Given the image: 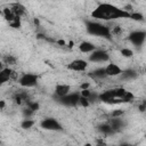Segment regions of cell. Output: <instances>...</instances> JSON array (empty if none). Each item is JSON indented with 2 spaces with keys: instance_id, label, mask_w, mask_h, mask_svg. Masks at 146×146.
Here are the masks:
<instances>
[{
  "instance_id": "6da1fadb",
  "label": "cell",
  "mask_w": 146,
  "mask_h": 146,
  "mask_svg": "<svg viewBox=\"0 0 146 146\" xmlns=\"http://www.w3.org/2000/svg\"><path fill=\"white\" fill-rule=\"evenodd\" d=\"M91 17L98 21H114L121 18L131 19V11H128L124 8H119L113 3L102 2L91 11Z\"/></svg>"
},
{
  "instance_id": "7a4b0ae2",
  "label": "cell",
  "mask_w": 146,
  "mask_h": 146,
  "mask_svg": "<svg viewBox=\"0 0 146 146\" xmlns=\"http://www.w3.org/2000/svg\"><path fill=\"white\" fill-rule=\"evenodd\" d=\"M86 31L88 32V34L99 38L110 39L112 35V31L110 30V27L97 21H86Z\"/></svg>"
},
{
  "instance_id": "3957f363",
  "label": "cell",
  "mask_w": 146,
  "mask_h": 146,
  "mask_svg": "<svg viewBox=\"0 0 146 146\" xmlns=\"http://www.w3.org/2000/svg\"><path fill=\"white\" fill-rule=\"evenodd\" d=\"M39 76L35 73H23L17 78V82L23 88H33L38 84Z\"/></svg>"
},
{
  "instance_id": "277c9868",
  "label": "cell",
  "mask_w": 146,
  "mask_h": 146,
  "mask_svg": "<svg viewBox=\"0 0 146 146\" xmlns=\"http://www.w3.org/2000/svg\"><path fill=\"white\" fill-rule=\"evenodd\" d=\"M40 128L47 131H62L63 127L55 117H44L40 121Z\"/></svg>"
},
{
  "instance_id": "5b68a950",
  "label": "cell",
  "mask_w": 146,
  "mask_h": 146,
  "mask_svg": "<svg viewBox=\"0 0 146 146\" xmlns=\"http://www.w3.org/2000/svg\"><path fill=\"white\" fill-rule=\"evenodd\" d=\"M128 40L136 47H141L146 41V31L143 30H133L128 34Z\"/></svg>"
},
{
  "instance_id": "8992f818",
  "label": "cell",
  "mask_w": 146,
  "mask_h": 146,
  "mask_svg": "<svg viewBox=\"0 0 146 146\" xmlns=\"http://www.w3.org/2000/svg\"><path fill=\"white\" fill-rule=\"evenodd\" d=\"M88 60L91 63H108L110 62V55L104 49H96L92 52H90Z\"/></svg>"
},
{
  "instance_id": "52a82bcc",
  "label": "cell",
  "mask_w": 146,
  "mask_h": 146,
  "mask_svg": "<svg viewBox=\"0 0 146 146\" xmlns=\"http://www.w3.org/2000/svg\"><path fill=\"white\" fill-rule=\"evenodd\" d=\"M88 66H89V60L76 58V59H73L72 62H70L66 67H67V70L73 71V72H86Z\"/></svg>"
},
{
  "instance_id": "ba28073f",
  "label": "cell",
  "mask_w": 146,
  "mask_h": 146,
  "mask_svg": "<svg viewBox=\"0 0 146 146\" xmlns=\"http://www.w3.org/2000/svg\"><path fill=\"white\" fill-rule=\"evenodd\" d=\"M80 97H81L80 91H79V92H72V91H71V92L67 94L66 96H64V97H62V98H58V100H59L63 105H65V106H76V105H79Z\"/></svg>"
},
{
  "instance_id": "9c48e42d",
  "label": "cell",
  "mask_w": 146,
  "mask_h": 146,
  "mask_svg": "<svg viewBox=\"0 0 146 146\" xmlns=\"http://www.w3.org/2000/svg\"><path fill=\"white\" fill-rule=\"evenodd\" d=\"M16 76H17V74L13 68H10L9 66L2 67L1 71H0V83L3 84L6 82H8L9 80L16 79Z\"/></svg>"
},
{
  "instance_id": "30bf717a",
  "label": "cell",
  "mask_w": 146,
  "mask_h": 146,
  "mask_svg": "<svg viewBox=\"0 0 146 146\" xmlns=\"http://www.w3.org/2000/svg\"><path fill=\"white\" fill-rule=\"evenodd\" d=\"M105 71H106V74L107 76H120V74L122 73L123 68L120 67L117 64L115 63H112V62H108L105 66Z\"/></svg>"
},
{
  "instance_id": "8fae6325",
  "label": "cell",
  "mask_w": 146,
  "mask_h": 146,
  "mask_svg": "<svg viewBox=\"0 0 146 146\" xmlns=\"http://www.w3.org/2000/svg\"><path fill=\"white\" fill-rule=\"evenodd\" d=\"M71 89H72L71 86L67 83H57L55 86V95L57 96V98H62L67 94H70Z\"/></svg>"
},
{
  "instance_id": "7c38bea8",
  "label": "cell",
  "mask_w": 146,
  "mask_h": 146,
  "mask_svg": "<svg viewBox=\"0 0 146 146\" xmlns=\"http://www.w3.org/2000/svg\"><path fill=\"white\" fill-rule=\"evenodd\" d=\"M8 7L11 9V11H13L17 17H23V16L25 15V13H26V8H25V6H23L21 2H14V3H10Z\"/></svg>"
},
{
  "instance_id": "4fadbf2b",
  "label": "cell",
  "mask_w": 146,
  "mask_h": 146,
  "mask_svg": "<svg viewBox=\"0 0 146 146\" xmlns=\"http://www.w3.org/2000/svg\"><path fill=\"white\" fill-rule=\"evenodd\" d=\"M78 48L83 54H90V52H92L94 50L97 49V47L92 42H90V41H82V42H80Z\"/></svg>"
},
{
  "instance_id": "5bb4252c",
  "label": "cell",
  "mask_w": 146,
  "mask_h": 146,
  "mask_svg": "<svg viewBox=\"0 0 146 146\" xmlns=\"http://www.w3.org/2000/svg\"><path fill=\"white\" fill-rule=\"evenodd\" d=\"M89 76L92 78V79H96V80H99V79H104L107 76L106 74V71H105V66H102V67H97L92 71L89 72Z\"/></svg>"
},
{
  "instance_id": "9a60e30c",
  "label": "cell",
  "mask_w": 146,
  "mask_h": 146,
  "mask_svg": "<svg viewBox=\"0 0 146 146\" xmlns=\"http://www.w3.org/2000/svg\"><path fill=\"white\" fill-rule=\"evenodd\" d=\"M98 130L100 133L105 135V136H112L115 133L114 129L112 128V125L110 124V122H105V123H102L98 125Z\"/></svg>"
},
{
  "instance_id": "2e32d148",
  "label": "cell",
  "mask_w": 146,
  "mask_h": 146,
  "mask_svg": "<svg viewBox=\"0 0 146 146\" xmlns=\"http://www.w3.org/2000/svg\"><path fill=\"white\" fill-rule=\"evenodd\" d=\"M138 76V73H137V71H135V70H132V68H127V70H123L122 71V73L120 74V78L122 79V80H133V79H136Z\"/></svg>"
},
{
  "instance_id": "e0dca14e",
  "label": "cell",
  "mask_w": 146,
  "mask_h": 146,
  "mask_svg": "<svg viewBox=\"0 0 146 146\" xmlns=\"http://www.w3.org/2000/svg\"><path fill=\"white\" fill-rule=\"evenodd\" d=\"M108 122H110V124L112 125V128L114 129L115 132L119 131V130H121V129L124 128V125H125V122H124L121 117H112Z\"/></svg>"
},
{
  "instance_id": "ac0fdd59",
  "label": "cell",
  "mask_w": 146,
  "mask_h": 146,
  "mask_svg": "<svg viewBox=\"0 0 146 146\" xmlns=\"http://www.w3.org/2000/svg\"><path fill=\"white\" fill-rule=\"evenodd\" d=\"M2 16H3V18H5L8 23H10V22H13L14 19L17 18V16L11 11V9H10L9 7H6V8L2 9Z\"/></svg>"
},
{
  "instance_id": "d6986e66",
  "label": "cell",
  "mask_w": 146,
  "mask_h": 146,
  "mask_svg": "<svg viewBox=\"0 0 146 146\" xmlns=\"http://www.w3.org/2000/svg\"><path fill=\"white\" fill-rule=\"evenodd\" d=\"M35 124V121L32 120L31 117H24L21 122V128L24 130H29L31 128H33V125Z\"/></svg>"
},
{
  "instance_id": "ffe728a7",
  "label": "cell",
  "mask_w": 146,
  "mask_h": 146,
  "mask_svg": "<svg viewBox=\"0 0 146 146\" xmlns=\"http://www.w3.org/2000/svg\"><path fill=\"white\" fill-rule=\"evenodd\" d=\"M119 52H120V55L122 56V57H124V58H132L133 57V50L132 49H130V48H128V47H123V48H121L120 50H119Z\"/></svg>"
},
{
  "instance_id": "44dd1931",
  "label": "cell",
  "mask_w": 146,
  "mask_h": 146,
  "mask_svg": "<svg viewBox=\"0 0 146 146\" xmlns=\"http://www.w3.org/2000/svg\"><path fill=\"white\" fill-rule=\"evenodd\" d=\"M128 90L127 89H124L123 87H117V88H113V94H114V97L115 98H123L124 97V95H125V92H127ZM123 100V99H122Z\"/></svg>"
},
{
  "instance_id": "7402d4cb",
  "label": "cell",
  "mask_w": 146,
  "mask_h": 146,
  "mask_svg": "<svg viewBox=\"0 0 146 146\" xmlns=\"http://www.w3.org/2000/svg\"><path fill=\"white\" fill-rule=\"evenodd\" d=\"M16 60H17L16 57L13 56V55H7V56L3 57V63H5L6 65H8V66L15 65V64H16Z\"/></svg>"
},
{
  "instance_id": "603a6c76",
  "label": "cell",
  "mask_w": 146,
  "mask_h": 146,
  "mask_svg": "<svg viewBox=\"0 0 146 146\" xmlns=\"http://www.w3.org/2000/svg\"><path fill=\"white\" fill-rule=\"evenodd\" d=\"M131 19L137 21V22H143V21H144V16H143V14H140V13L131 11Z\"/></svg>"
},
{
  "instance_id": "cb8c5ba5",
  "label": "cell",
  "mask_w": 146,
  "mask_h": 146,
  "mask_svg": "<svg viewBox=\"0 0 146 146\" xmlns=\"http://www.w3.org/2000/svg\"><path fill=\"white\" fill-rule=\"evenodd\" d=\"M26 106L27 107H30L32 111H34V112H36L39 108H40V105H39V103H36V102H30V100H27L26 102Z\"/></svg>"
},
{
  "instance_id": "d4e9b609",
  "label": "cell",
  "mask_w": 146,
  "mask_h": 146,
  "mask_svg": "<svg viewBox=\"0 0 146 146\" xmlns=\"http://www.w3.org/2000/svg\"><path fill=\"white\" fill-rule=\"evenodd\" d=\"M123 114H124V111L122 108H119V110H113L110 115L111 117H121Z\"/></svg>"
},
{
  "instance_id": "484cf974",
  "label": "cell",
  "mask_w": 146,
  "mask_h": 146,
  "mask_svg": "<svg viewBox=\"0 0 146 146\" xmlns=\"http://www.w3.org/2000/svg\"><path fill=\"white\" fill-rule=\"evenodd\" d=\"M10 27H14V29H19L22 26V23H21V17H17L16 19H14L13 22L8 23Z\"/></svg>"
},
{
  "instance_id": "4316f807",
  "label": "cell",
  "mask_w": 146,
  "mask_h": 146,
  "mask_svg": "<svg viewBox=\"0 0 146 146\" xmlns=\"http://www.w3.org/2000/svg\"><path fill=\"white\" fill-rule=\"evenodd\" d=\"M90 104H91V103H90V100H89L87 97H83V96L80 97V100H79V105H80V106H82V107H88Z\"/></svg>"
},
{
  "instance_id": "83f0119b",
  "label": "cell",
  "mask_w": 146,
  "mask_h": 146,
  "mask_svg": "<svg viewBox=\"0 0 146 146\" xmlns=\"http://www.w3.org/2000/svg\"><path fill=\"white\" fill-rule=\"evenodd\" d=\"M34 114V111H32L30 107H25V108H23V116L24 117H31L32 115Z\"/></svg>"
},
{
  "instance_id": "f1b7e54d",
  "label": "cell",
  "mask_w": 146,
  "mask_h": 146,
  "mask_svg": "<svg viewBox=\"0 0 146 146\" xmlns=\"http://www.w3.org/2000/svg\"><path fill=\"white\" fill-rule=\"evenodd\" d=\"M80 95L83 96V97L89 98L90 95H91V90H90V89H83V90H80Z\"/></svg>"
},
{
  "instance_id": "f546056e",
  "label": "cell",
  "mask_w": 146,
  "mask_h": 146,
  "mask_svg": "<svg viewBox=\"0 0 146 146\" xmlns=\"http://www.w3.org/2000/svg\"><path fill=\"white\" fill-rule=\"evenodd\" d=\"M90 87H91L90 82H82V83L80 84V90H83V89H90Z\"/></svg>"
},
{
  "instance_id": "4dcf8cb0",
  "label": "cell",
  "mask_w": 146,
  "mask_h": 146,
  "mask_svg": "<svg viewBox=\"0 0 146 146\" xmlns=\"http://www.w3.org/2000/svg\"><path fill=\"white\" fill-rule=\"evenodd\" d=\"M138 108H139L140 112H145V111H146V100H144V102L138 106Z\"/></svg>"
},
{
  "instance_id": "1f68e13d",
  "label": "cell",
  "mask_w": 146,
  "mask_h": 146,
  "mask_svg": "<svg viewBox=\"0 0 146 146\" xmlns=\"http://www.w3.org/2000/svg\"><path fill=\"white\" fill-rule=\"evenodd\" d=\"M55 42H56L57 44H59V46H66V44H67V42H66L65 40H63V39H58V40H55Z\"/></svg>"
},
{
  "instance_id": "d6a6232c",
  "label": "cell",
  "mask_w": 146,
  "mask_h": 146,
  "mask_svg": "<svg viewBox=\"0 0 146 146\" xmlns=\"http://www.w3.org/2000/svg\"><path fill=\"white\" fill-rule=\"evenodd\" d=\"M5 106H6V102L5 100H0V110L1 111L5 110Z\"/></svg>"
},
{
  "instance_id": "836d02e7",
  "label": "cell",
  "mask_w": 146,
  "mask_h": 146,
  "mask_svg": "<svg viewBox=\"0 0 146 146\" xmlns=\"http://www.w3.org/2000/svg\"><path fill=\"white\" fill-rule=\"evenodd\" d=\"M122 1H131V0H122Z\"/></svg>"
}]
</instances>
